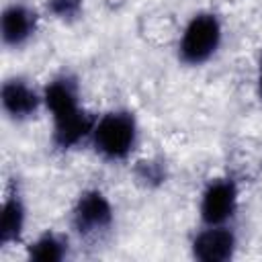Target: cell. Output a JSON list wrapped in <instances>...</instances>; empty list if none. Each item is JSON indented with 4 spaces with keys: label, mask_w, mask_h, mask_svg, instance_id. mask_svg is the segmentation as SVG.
<instances>
[{
    "label": "cell",
    "mask_w": 262,
    "mask_h": 262,
    "mask_svg": "<svg viewBox=\"0 0 262 262\" xmlns=\"http://www.w3.org/2000/svg\"><path fill=\"white\" fill-rule=\"evenodd\" d=\"M43 108L49 119V141L55 151L68 154L88 145L96 113L86 106L76 74L63 70L43 84Z\"/></svg>",
    "instance_id": "1"
},
{
    "label": "cell",
    "mask_w": 262,
    "mask_h": 262,
    "mask_svg": "<svg viewBox=\"0 0 262 262\" xmlns=\"http://www.w3.org/2000/svg\"><path fill=\"white\" fill-rule=\"evenodd\" d=\"M141 141L137 115L127 106H115L96 115L88 147L104 164H125L133 158Z\"/></svg>",
    "instance_id": "2"
},
{
    "label": "cell",
    "mask_w": 262,
    "mask_h": 262,
    "mask_svg": "<svg viewBox=\"0 0 262 262\" xmlns=\"http://www.w3.org/2000/svg\"><path fill=\"white\" fill-rule=\"evenodd\" d=\"M225 41V27L215 10L203 8L192 12L178 37H176V59L184 68H203L217 57Z\"/></svg>",
    "instance_id": "3"
},
{
    "label": "cell",
    "mask_w": 262,
    "mask_h": 262,
    "mask_svg": "<svg viewBox=\"0 0 262 262\" xmlns=\"http://www.w3.org/2000/svg\"><path fill=\"white\" fill-rule=\"evenodd\" d=\"M115 221V205L111 196L100 188H84L70 209V227L82 242L104 239L113 231Z\"/></svg>",
    "instance_id": "4"
},
{
    "label": "cell",
    "mask_w": 262,
    "mask_h": 262,
    "mask_svg": "<svg viewBox=\"0 0 262 262\" xmlns=\"http://www.w3.org/2000/svg\"><path fill=\"white\" fill-rule=\"evenodd\" d=\"M242 188L239 182L229 176L209 178L196 199V213L201 225H231L239 213Z\"/></svg>",
    "instance_id": "5"
},
{
    "label": "cell",
    "mask_w": 262,
    "mask_h": 262,
    "mask_svg": "<svg viewBox=\"0 0 262 262\" xmlns=\"http://www.w3.org/2000/svg\"><path fill=\"white\" fill-rule=\"evenodd\" d=\"M0 108L6 121L25 125L35 121L43 108V86L23 74H10L0 84Z\"/></svg>",
    "instance_id": "6"
},
{
    "label": "cell",
    "mask_w": 262,
    "mask_h": 262,
    "mask_svg": "<svg viewBox=\"0 0 262 262\" xmlns=\"http://www.w3.org/2000/svg\"><path fill=\"white\" fill-rule=\"evenodd\" d=\"M41 29V12L25 2L10 0L0 12V41L8 51H20L29 47Z\"/></svg>",
    "instance_id": "7"
},
{
    "label": "cell",
    "mask_w": 262,
    "mask_h": 262,
    "mask_svg": "<svg viewBox=\"0 0 262 262\" xmlns=\"http://www.w3.org/2000/svg\"><path fill=\"white\" fill-rule=\"evenodd\" d=\"M196 262H229L239 252V235L231 225H201L188 242Z\"/></svg>",
    "instance_id": "8"
},
{
    "label": "cell",
    "mask_w": 262,
    "mask_h": 262,
    "mask_svg": "<svg viewBox=\"0 0 262 262\" xmlns=\"http://www.w3.org/2000/svg\"><path fill=\"white\" fill-rule=\"evenodd\" d=\"M29 225V207L18 184L8 186L0 205V248H16L25 244Z\"/></svg>",
    "instance_id": "9"
},
{
    "label": "cell",
    "mask_w": 262,
    "mask_h": 262,
    "mask_svg": "<svg viewBox=\"0 0 262 262\" xmlns=\"http://www.w3.org/2000/svg\"><path fill=\"white\" fill-rule=\"evenodd\" d=\"M72 254V242L57 229H45L25 244V256L31 262H63Z\"/></svg>",
    "instance_id": "10"
},
{
    "label": "cell",
    "mask_w": 262,
    "mask_h": 262,
    "mask_svg": "<svg viewBox=\"0 0 262 262\" xmlns=\"http://www.w3.org/2000/svg\"><path fill=\"white\" fill-rule=\"evenodd\" d=\"M133 176H135V182L143 188H149V190L160 188L168 180V164L162 158L137 160L133 168Z\"/></svg>",
    "instance_id": "11"
},
{
    "label": "cell",
    "mask_w": 262,
    "mask_h": 262,
    "mask_svg": "<svg viewBox=\"0 0 262 262\" xmlns=\"http://www.w3.org/2000/svg\"><path fill=\"white\" fill-rule=\"evenodd\" d=\"M43 8L53 20L61 25H74L84 18L86 0H43Z\"/></svg>",
    "instance_id": "12"
},
{
    "label": "cell",
    "mask_w": 262,
    "mask_h": 262,
    "mask_svg": "<svg viewBox=\"0 0 262 262\" xmlns=\"http://www.w3.org/2000/svg\"><path fill=\"white\" fill-rule=\"evenodd\" d=\"M256 94H258V98L262 100V53H260L258 70H256Z\"/></svg>",
    "instance_id": "13"
}]
</instances>
